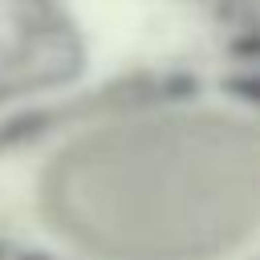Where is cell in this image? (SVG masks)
Segmentation results:
<instances>
[{
	"instance_id": "cell-1",
	"label": "cell",
	"mask_w": 260,
	"mask_h": 260,
	"mask_svg": "<svg viewBox=\"0 0 260 260\" xmlns=\"http://www.w3.org/2000/svg\"><path fill=\"white\" fill-rule=\"evenodd\" d=\"M223 89H236L240 98H248V102L260 106V73H236V77H223Z\"/></svg>"
}]
</instances>
